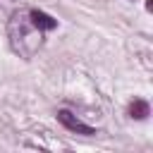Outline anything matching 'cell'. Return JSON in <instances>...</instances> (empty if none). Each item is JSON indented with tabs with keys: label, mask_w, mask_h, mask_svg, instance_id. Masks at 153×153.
<instances>
[{
	"label": "cell",
	"mask_w": 153,
	"mask_h": 153,
	"mask_svg": "<svg viewBox=\"0 0 153 153\" xmlns=\"http://www.w3.org/2000/svg\"><path fill=\"white\" fill-rule=\"evenodd\" d=\"M57 120L69 129V131H76V134H84V136H93L96 134V129L93 127H88V124H84L79 117H74L69 110H57Z\"/></svg>",
	"instance_id": "cell-2"
},
{
	"label": "cell",
	"mask_w": 153,
	"mask_h": 153,
	"mask_svg": "<svg viewBox=\"0 0 153 153\" xmlns=\"http://www.w3.org/2000/svg\"><path fill=\"white\" fill-rule=\"evenodd\" d=\"M29 17H31L33 26L41 29V31H53V29L57 26V19H53V17L45 14L43 10H29Z\"/></svg>",
	"instance_id": "cell-3"
},
{
	"label": "cell",
	"mask_w": 153,
	"mask_h": 153,
	"mask_svg": "<svg viewBox=\"0 0 153 153\" xmlns=\"http://www.w3.org/2000/svg\"><path fill=\"white\" fill-rule=\"evenodd\" d=\"M43 43V31L33 26L29 12H14L10 19V45L22 57H33V53Z\"/></svg>",
	"instance_id": "cell-1"
},
{
	"label": "cell",
	"mask_w": 153,
	"mask_h": 153,
	"mask_svg": "<svg viewBox=\"0 0 153 153\" xmlns=\"http://www.w3.org/2000/svg\"><path fill=\"white\" fill-rule=\"evenodd\" d=\"M129 115H131L134 120H146V117L151 115V108H148L146 100L136 98V100H131V105H129Z\"/></svg>",
	"instance_id": "cell-4"
}]
</instances>
